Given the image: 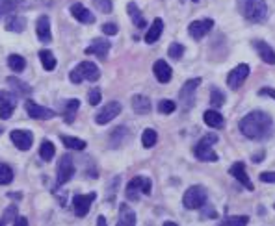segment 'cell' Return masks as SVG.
Listing matches in <instances>:
<instances>
[{"mask_svg": "<svg viewBox=\"0 0 275 226\" xmlns=\"http://www.w3.org/2000/svg\"><path fill=\"white\" fill-rule=\"evenodd\" d=\"M240 132L249 139L266 141L274 134V119L266 111H251L240 121Z\"/></svg>", "mask_w": 275, "mask_h": 226, "instance_id": "cell-1", "label": "cell"}, {"mask_svg": "<svg viewBox=\"0 0 275 226\" xmlns=\"http://www.w3.org/2000/svg\"><path fill=\"white\" fill-rule=\"evenodd\" d=\"M238 7H240V13L249 22H262L268 17V4H266V0H240Z\"/></svg>", "mask_w": 275, "mask_h": 226, "instance_id": "cell-2", "label": "cell"}, {"mask_svg": "<svg viewBox=\"0 0 275 226\" xmlns=\"http://www.w3.org/2000/svg\"><path fill=\"white\" fill-rule=\"evenodd\" d=\"M69 78H71L72 84H82L84 80L97 82L98 78H100V71H98V67L93 61H82V63H78L72 69Z\"/></svg>", "mask_w": 275, "mask_h": 226, "instance_id": "cell-3", "label": "cell"}, {"mask_svg": "<svg viewBox=\"0 0 275 226\" xmlns=\"http://www.w3.org/2000/svg\"><path fill=\"white\" fill-rule=\"evenodd\" d=\"M216 143H218L216 134H206V136L196 145V149H194V154H196L197 160L210 162V163L218 162V154L214 152V145H216Z\"/></svg>", "mask_w": 275, "mask_h": 226, "instance_id": "cell-4", "label": "cell"}, {"mask_svg": "<svg viewBox=\"0 0 275 226\" xmlns=\"http://www.w3.org/2000/svg\"><path fill=\"white\" fill-rule=\"evenodd\" d=\"M206 199H208V195L203 186H192L184 193L182 204L186 210H201L206 204Z\"/></svg>", "mask_w": 275, "mask_h": 226, "instance_id": "cell-5", "label": "cell"}, {"mask_svg": "<svg viewBox=\"0 0 275 226\" xmlns=\"http://www.w3.org/2000/svg\"><path fill=\"white\" fill-rule=\"evenodd\" d=\"M201 85V78H192V80H186L184 85L178 91V100H180V106H182L184 111H188L194 106V100H196V91L197 87Z\"/></svg>", "mask_w": 275, "mask_h": 226, "instance_id": "cell-6", "label": "cell"}, {"mask_svg": "<svg viewBox=\"0 0 275 226\" xmlns=\"http://www.w3.org/2000/svg\"><path fill=\"white\" fill-rule=\"evenodd\" d=\"M56 188L60 186H66L67 182L71 180L74 175V162H72L71 156H62L58 162V169H56Z\"/></svg>", "mask_w": 275, "mask_h": 226, "instance_id": "cell-7", "label": "cell"}, {"mask_svg": "<svg viewBox=\"0 0 275 226\" xmlns=\"http://www.w3.org/2000/svg\"><path fill=\"white\" fill-rule=\"evenodd\" d=\"M95 199H97V195L95 193L74 195V197H72V210H74V215H76V217H86Z\"/></svg>", "mask_w": 275, "mask_h": 226, "instance_id": "cell-8", "label": "cell"}, {"mask_svg": "<svg viewBox=\"0 0 275 226\" xmlns=\"http://www.w3.org/2000/svg\"><path fill=\"white\" fill-rule=\"evenodd\" d=\"M17 106V95L15 93H8V91H0V119H10L14 115V110Z\"/></svg>", "mask_w": 275, "mask_h": 226, "instance_id": "cell-9", "label": "cell"}, {"mask_svg": "<svg viewBox=\"0 0 275 226\" xmlns=\"http://www.w3.org/2000/svg\"><path fill=\"white\" fill-rule=\"evenodd\" d=\"M248 76H249V65L246 63L236 65L234 69L229 72V76H227V85H229L230 89H238L246 82Z\"/></svg>", "mask_w": 275, "mask_h": 226, "instance_id": "cell-10", "label": "cell"}, {"mask_svg": "<svg viewBox=\"0 0 275 226\" xmlns=\"http://www.w3.org/2000/svg\"><path fill=\"white\" fill-rule=\"evenodd\" d=\"M119 113H121V104L119 102H108L104 108H102V110L95 115V123L97 124H108L110 121H114Z\"/></svg>", "mask_w": 275, "mask_h": 226, "instance_id": "cell-11", "label": "cell"}, {"mask_svg": "<svg viewBox=\"0 0 275 226\" xmlns=\"http://www.w3.org/2000/svg\"><path fill=\"white\" fill-rule=\"evenodd\" d=\"M24 108H26V113L32 119H38V121H48V119H54L56 113L52 110H48V108H43L40 104H36L34 100H26L24 104Z\"/></svg>", "mask_w": 275, "mask_h": 226, "instance_id": "cell-12", "label": "cell"}, {"mask_svg": "<svg viewBox=\"0 0 275 226\" xmlns=\"http://www.w3.org/2000/svg\"><path fill=\"white\" fill-rule=\"evenodd\" d=\"M212 26H214V20L212 19L194 20V22H190V26H188V32H190V35L196 39V41H201V39L212 30Z\"/></svg>", "mask_w": 275, "mask_h": 226, "instance_id": "cell-13", "label": "cell"}, {"mask_svg": "<svg viewBox=\"0 0 275 226\" xmlns=\"http://www.w3.org/2000/svg\"><path fill=\"white\" fill-rule=\"evenodd\" d=\"M10 137H12L14 145L19 150H30L32 149V145H34L32 132H28V130H14V132L10 134Z\"/></svg>", "mask_w": 275, "mask_h": 226, "instance_id": "cell-14", "label": "cell"}, {"mask_svg": "<svg viewBox=\"0 0 275 226\" xmlns=\"http://www.w3.org/2000/svg\"><path fill=\"white\" fill-rule=\"evenodd\" d=\"M36 33L41 43H50L52 41V33H50V20L46 15H41L38 22H36Z\"/></svg>", "mask_w": 275, "mask_h": 226, "instance_id": "cell-15", "label": "cell"}, {"mask_svg": "<svg viewBox=\"0 0 275 226\" xmlns=\"http://www.w3.org/2000/svg\"><path fill=\"white\" fill-rule=\"evenodd\" d=\"M230 175H232V178H236V180L240 182L246 189L253 191V182L249 180V176L248 173H246V167H244L242 162H236L230 165Z\"/></svg>", "mask_w": 275, "mask_h": 226, "instance_id": "cell-16", "label": "cell"}, {"mask_svg": "<svg viewBox=\"0 0 275 226\" xmlns=\"http://www.w3.org/2000/svg\"><path fill=\"white\" fill-rule=\"evenodd\" d=\"M144 176H136V178H132L128 184H126V189H124V195H126V199L132 202H136L140 199V193H144Z\"/></svg>", "mask_w": 275, "mask_h": 226, "instance_id": "cell-17", "label": "cell"}, {"mask_svg": "<svg viewBox=\"0 0 275 226\" xmlns=\"http://www.w3.org/2000/svg\"><path fill=\"white\" fill-rule=\"evenodd\" d=\"M152 72H154V76H156V80L160 82V84H168L171 80V67L168 65V61H164V59H158V61H154V65H152Z\"/></svg>", "mask_w": 275, "mask_h": 226, "instance_id": "cell-18", "label": "cell"}, {"mask_svg": "<svg viewBox=\"0 0 275 226\" xmlns=\"http://www.w3.org/2000/svg\"><path fill=\"white\" fill-rule=\"evenodd\" d=\"M71 15L78 20V22H82V24H93V22H95V15H93L88 7L82 6V4H72Z\"/></svg>", "mask_w": 275, "mask_h": 226, "instance_id": "cell-19", "label": "cell"}, {"mask_svg": "<svg viewBox=\"0 0 275 226\" xmlns=\"http://www.w3.org/2000/svg\"><path fill=\"white\" fill-rule=\"evenodd\" d=\"M253 46H255L256 54L260 56V59L264 63L268 65H275V50L270 45H266L264 41H253Z\"/></svg>", "mask_w": 275, "mask_h": 226, "instance_id": "cell-20", "label": "cell"}, {"mask_svg": "<svg viewBox=\"0 0 275 226\" xmlns=\"http://www.w3.org/2000/svg\"><path fill=\"white\" fill-rule=\"evenodd\" d=\"M162 32H164V20H162V19H154V20H152V24L149 26L147 33H145V43H147V45L156 43L158 37L162 35Z\"/></svg>", "mask_w": 275, "mask_h": 226, "instance_id": "cell-21", "label": "cell"}, {"mask_svg": "<svg viewBox=\"0 0 275 226\" xmlns=\"http://www.w3.org/2000/svg\"><path fill=\"white\" fill-rule=\"evenodd\" d=\"M110 46H112L110 41H106V39H95L92 45L86 48V54H97L98 58H106Z\"/></svg>", "mask_w": 275, "mask_h": 226, "instance_id": "cell-22", "label": "cell"}, {"mask_svg": "<svg viewBox=\"0 0 275 226\" xmlns=\"http://www.w3.org/2000/svg\"><path fill=\"white\" fill-rule=\"evenodd\" d=\"M119 226H134L136 225V214L132 212V208L128 204H121L119 206Z\"/></svg>", "mask_w": 275, "mask_h": 226, "instance_id": "cell-23", "label": "cell"}, {"mask_svg": "<svg viewBox=\"0 0 275 226\" xmlns=\"http://www.w3.org/2000/svg\"><path fill=\"white\" fill-rule=\"evenodd\" d=\"M132 110L136 111L138 115H147L151 111V100L144 95H136V97H132Z\"/></svg>", "mask_w": 275, "mask_h": 226, "instance_id": "cell-24", "label": "cell"}, {"mask_svg": "<svg viewBox=\"0 0 275 226\" xmlns=\"http://www.w3.org/2000/svg\"><path fill=\"white\" fill-rule=\"evenodd\" d=\"M8 85H12V89H14V93L17 97H28V95L32 93V87H30V85L24 84V82H20L19 78H15V76L8 78Z\"/></svg>", "mask_w": 275, "mask_h": 226, "instance_id": "cell-25", "label": "cell"}, {"mask_svg": "<svg viewBox=\"0 0 275 226\" xmlns=\"http://www.w3.org/2000/svg\"><path fill=\"white\" fill-rule=\"evenodd\" d=\"M126 11H128V15H130L132 22H134V26L136 28H145L147 26V22H145V19L142 17V11H140V7L136 6V2H128V6H126Z\"/></svg>", "mask_w": 275, "mask_h": 226, "instance_id": "cell-26", "label": "cell"}, {"mask_svg": "<svg viewBox=\"0 0 275 226\" xmlns=\"http://www.w3.org/2000/svg\"><path fill=\"white\" fill-rule=\"evenodd\" d=\"M26 28V19L20 17V15H12L10 19L6 20V30L8 32H24Z\"/></svg>", "mask_w": 275, "mask_h": 226, "instance_id": "cell-27", "label": "cell"}, {"mask_svg": "<svg viewBox=\"0 0 275 226\" xmlns=\"http://www.w3.org/2000/svg\"><path fill=\"white\" fill-rule=\"evenodd\" d=\"M203 121L206 126H210V128H222L223 126V117L222 113H218V111L214 110H208L203 113Z\"/></svg>", "mask_w": 275, "mask_h": 226, "instance_id": "cell-28", "label": "cell"}, {"mask_svg": "<svg viewBox=\"0 0 275 226\" xmlns=\"http://www.w3.org/2000/svg\"><path fill=\"white\" fill-rule=\"evenodd\" d=\"M78 108H80V100H78V98H71V100H67L66 111H64V119H66V123L71 124L72 121H74V115H76Z\"/></svg>", "mask_w": 275, "mask_h": 226, "instance_id": "cell-29", "label": "cell"}, {"mask_svg": "<svg viewBox=\"0 0 275 226\" xmlns=\"http://www.w3.org/2000/svg\"><path fill=\"white\" fill-rule=\"evenodd\" d=\"M40 59H41V65H43L45 71H54L56 65H58V61H56V58H54V54L50 50H41Z\"/></svg>", "mask_w": 275, "mask_h": 226, "instance_id": "cell-30", "label": "cell"}, {"mask_svg": "<svg viewBox=\"0 0 275 226\" xmlns=\"http://www.w3.org/2000/svg\"><path fill=\"white\" fill-rule=\"evenodd\" d=\"M22 2H24V0H0V19H2L4 15H8V13L15 11Z\"/></svg>", "mask_w": 275, "mask_h": 226, "instance_id": "cell-31", "label": "cell"}, {"mask_svg": "<svg viewBox=\"0 0 275 226\" xmlns=\"http://www.w3.org/2000/svg\"><path fill=\"white\" fill-rule=\"evenodd\" d=\"M60 139H62V143L66 145L67 149H72V150H84L86 145H88V143L78 139V137H71V136H62Z\"/></svg>", "mask_w": 275, "mask_h": 226, "instance_id": "cell-32", "label": "cell"}, {"mask_svg": "<svg viewBox=\"0 0 275 226\" xmlns=\"http://www.w3.org/2000/svg\"><path fill=\"white\" fill-rule=\"evenodd\" d=\"M54 154H56V149H54V145L48 139H45V141L41 143L40 147V156L41 160H45V162H50L54 158Z\"/></svg>", "mask_w": 275, "mask_h": 226, "instance_id": "cell-33", "label": "cell"}, {"mask_svg": "<svg viewBox=\"0 0 275 226\" xmlns=\"http://www.w3.org/2000/svg\"><path fill=\"white\" fill-rule=\"evenodd\" d=\"M156 141H158V136L154 130L152 128L144 130V134H142V145H144L145 149H152V147L156 145Z\"/></svg>", "mask_w": 275, "mask_h": 226, "instance_id": "cell-34", "label": "cell"}, {"mask_svg": "<svg viewBox=\"0 0 275 226\" xmlns=\"http://www.w3.org/2000/svg\"><path fill=\"white\" fill-rule=\"evenodd\" d=\"M8 65H10V69H12V71L20 72V71H24L26 61H24V58H22V56H19V54H12V56L8 58Z\"/></svg>", "mask_w": 275, "mask_h": 226, "instance_id": "cell-35", "label": "cell"}, {"mask_svg": "<svg viewBox=\"0 0 275 226\" xmlns=\"http://www.w3.org/2000/svg\"><path fill=\"white\" fill-rule=\"evenodd\" d=\"M15 219H17V206L12 204V206H8V210L2 214V217H0V226L14 225Z\"/></svg>", "mask_w": 275, "mask_h": 226, "instance_id": "cell-36", "label": "cell"}, {"mask_svg": "<svg viewBox=\"0 0 275 226\" xmlns=\"http://www.w3.org/2000/svg\"><path fill=\"white\" fill-rule=\"evenodd\" d=\"M14 180V171L6 163H0V186H8Z\"/></svg>", "mask_w": 275, "mask_h": 226, "instance_id": "cell-37", "label": "cell"}, {"mask_svg": "<svg viewBox=\"0 0 275 226\" xmlns=\"http://www.w3.org/2000/svg\"><path fill=\"white\" fill-rule=\"evenodd\" d=\"M249 223V217L246 215H240V217H227V219H222L220 225L222 226H244Z\"/></svg>", "mask_w": 275, "mask_h": 226, "instance_id": "cell-38", "label": "cell"}, {"mask_svg": "<svg viewBox=\"0 0 275 226\" xmlns=\"http://www.w3.org/2000/svg\"><path fill=\"white\" fill-rule=\"evenodd\" d=\"M175 110H177V104L173 102V100H170V98H164V100L158 102V111L164 113V115H170Z\"/></svg>", "mask_w": 275, "mask_h": 226, "instance_id": "cell-39", "label": "cell"}, {"mask_svg": "<svg viewBox=\"0 0 275 226\" xmlns=\"http://www.w3.org/2000/svg\"><path fill=\"white\" fill-rule=\"evenodd\" d=\"M210 104L214 108H222L223 104H225V95L220 89H212L210 91Z\"/></svg>", "mask_w": 275, "mask_h": 226, "instance_id": "cell-40", "label": "cell"}, {"mask_svg": "<svg viewBox=\"0 0 275 226\" xmlns=\"http://www.w3.org/2000/svg\"><path fill=\"white\" fill-rule=\"evenodd\" d=\"M168 54L173 59H180L184 56V46L180 43H171L170 48H168Z\"/></svg>", "mask_w": 275, "mask_h": 226, "instance_id": "cell-41", "label": "cell"}, {"mask_svg": "<svg viewBox=\"0 0 275 226\" xmlns=\"http://www.w3.org/2000/svg\"><path fill=\"white\" fill-rule=\"evenodd\" d=\"M93 4H95V7H97L98 11L102 13H112V9H114L112 0H93Z\"/></svg>", "mask_w": 275, "mask_h": 226, "instance_id": "cell-42", "label": "cell"}, {"mask_svg": "<svg viewBox=\"0 0 275 226\" xmlns=\"http://www.w3.org/2000/svg\"><path fill=\"white\" fill-rule=\"evenodd\" d=\"M100 98H102V95H100V89H98V87H93V89L88 93V102L92 104V106H97V104L100 102Z\"/></svg>", "mask_w": 275, "mask_h": 226, "instance_id": "cell-43", "label": "cell"}, {"mask_svg": "<svg viewBox=\"0 0 275 226\" xmlns=\"http://www.w3.org/2000/svg\"><path fill=\"white\" fill-rule=\"evenodd\" d=\"M102 32L106 33V35H116V33L119 32L118 24H114V22H106V24H102Z\"/></svg>", "mask_w": 275, "mask_h": 226, "instance_id": "cell-44", "label": "cell"}, {"mask_svg": "<svg viewBox=\"0 0 275 226\" xmlns=\"http://www.w3.org/2000/svg\"><path fill=\"white\" fill-rule=\"evenodd\" d=\"M260 182H264V184H275V173L274 171L260 173Z\"/></svg>", "mask_w": 275, "mask_h": 226, "instance_id": "cell-45", "label": "cell"}, {"mask_svg": "<svg viewBox=\"0 0 275 226\" xmlns=\"http://www.w3.org/2000/svg\"><path fill=\"white\" fill-rule=\"evenodd\" d=\"M258 95H260V97H272L275 100V89H272V87H262V89L258 91Z\"/></svg>", "mask_w": 275, "mask_h": 226, "instance_id": "cell-46", "label": "cell"}, {"mask_svg": "<svg viewBox=\"0 0 275 226\" xmlns=\"http://www.w3.org/2000/svg\"><path fill=\"white\" fill-rule=\"evenodd\" d=\"M151 189H152V184L149 178H145L144 180V195H151Z\"/></svg>", "mask_w": 275, "mask_h": 226, "instance_id": "cell-47", "label": "cell"}, {"mask_svg": "<svg viewBox=\"0 0 275 226\" xmlns=\"http://www.w3.org/2000/svg\"><path fill=\"white\" fill-rule=\"evenodd\" d=\"M14 225H17V226H26V225H28V221H26V217H17Z\"/></svg>", "mask_w": 275, "mask_h": 226, "instance_id": "cell-48", "label": "cell"}, {"mask_svg": "<svg viewBox=\"0 0 275 226\" xmlns=\"http://www.w3.org/2000/svg\"><path fill=\"white\" fill-rule=\"evenodd\" d=\"M264 156H266V154H264V152H258V154H253V156H251V160H253V162H255V163H260V162H262V158H264Z\"/></svg>", "mask_w": 275, "mask_h": 226, "instance_id": "cell-49", "label": "cell"}, {"mask_svg": "<svg viewBox=\"0 0 275 226\" xmlns=\"http://www.w3.org/2000/svg\"><path fill=\"white\" fill-rule=\"evenodd\" d=\"M97 225H98V226H104V225H106V219L102 217V215H100V217L97 219Z\"/></svg>", "mask_w": 275, "mask_h": 226, "instance_id": "cell-50", "label": "cell"}, {"mask_svg": "<svg viewBox=\"0 0 275 226\" xmlns=\"http://www.w3.org/2000/svg\"><path fill=\"white\" fill-rule=\"evenodd\" d=\"M192 2H199V0H192Z\"/></svg>", "mask_w": 275, "mask_h": 226, "instance_id": "cell-51", "label": "cell"}]
</instances>
